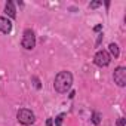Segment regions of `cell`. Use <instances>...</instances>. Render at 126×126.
<instances>
[{
  "label": "cell",
  "mask_w": 126,
  "mask_h": 126,
  "mask_svg": "<svg viewBox=\"0 0 126 126\" xmlns=\"http://www.w3.org/2000/svg\"><path fill=\"white\" fill-rule=\"evenodd\" d=\"M73 86V74L70 71H59L53 80V89L58 94H67Z\"/></svg>",
  "instance_id": "1"
},
{
  "label": "cell",
  "mask_w": 126,
  "mask_h": 126,
  "mask_svg": "<svg viewBox=\"0 0 126 126\" xmlns=\"http://www.w3.org/2000/svg\"><path fill=\"white\" fill-rule=\"evenodd\" d=\"M21 46L27 50H31L36 47V34L31 28L24 30L22 33V40H21Z\"/></svg>",
  "instance_id": "2"
},
{
  "label": "cell",
  "mask_w": 126,
  "mask_h": 126,
  "mask_svg": "<svg viewBox=\"0 0 126 126\" xmlns=\"http://www.w3.org/2000/svg\"><path fill=\"white\" fill-rule=\"evenodd\" d=\"M16 119H18V122H19L21 125H24V126H30V125H33V123L36 122L34 113H33L31 110H28V108H21V110L16 113Z\"/></svg>",
  "instance_id": "3"
},
{
  "label": "cell",
  "mask_w": 126,
  "mask_h": 126,
  "mask_svg": "<svg viewBox=\"0 0 126 126\" xmlns=\"http://www.w3.org/2000/svg\"><path fill=\"white\" fill-rule=\"evenodd\" d=\"M94 62L98 65V67H107L110 65V62H111V56L107 50H98L94 56Z\"/></svg>",
  "instance_id": "4"
},
{
  "label": "cell",
  "mask_w": 126,
  "mask_h": 126,
  "mask_svg": "<svg viewBox=\"0 0 126 126\" xmlns=\"http://www.w3.org/2000/svg\"><path fill=\"white\" fill-rule=\"evenodd\" d=\"M113 79H114V83L120 88H125L126 86V68L125 67H117L114 70V74H113Z\"/></svg>",
  "instance_id": "5"
},
{
  "label": "cell",
  "mask_w": 126,
  "mask_h": 126,
  "mask_svg": "<svg viewBox=\"0 0 126 126\" xmlns=\"http://www.w3.org/2000/svg\"><path fill=\"white\" fill-rule=\"evenodd\" d=\"M0 31L3 34H9L12 31V22L6 16H0Z\"/></svg>",
  "instance_id": "6"
},
{
  "label": "cell",
  "mask_w": 126,
  "mask_h": 126,
  "mask_svg": "<svg viewBox=\"0 0 126 126\" xmlns=\"http://www.w3.org/2000/svg\"><path fill=\"white\" fill-rule=\"evenodd\" d=\"M5 12L11 16V18H16V9H15V5H14V2H6V5H5Z\"/></svg>",
  "instance_id": "7"
},
{
  "label": "cell",
  "mask_w": 126,
  "mask_h": 126,
  "mask_svg": "<svg viewBox=\"0 0 126 126\" xmlns=\"http://www.w3.org/2000/svg\"><path fill=\"white\" fill-rule=\"evenodd\" d=\"M108 50H110V53H111L114 58H119L120 52H119V46H117L116 43H110V45H108Z\"/></svg>",
  "instance_id": "8"
},
{
  "label": "cell",
  "mask_w": 126,
  "mask_h": 126,
  "mask_svg": "<svg viewBox=\"0 0 126 126\" xmlns=\"http://www.w3.org/2000/svg\"><path fill=\"white\" fill-rule=\"evenodd\" d=\"M91 120H92V123H94V125H99V123H101V114H99V113H96V111H94V113H92V119H91Z\"/></svg>",
  "instance_id": "9"
},
{
  "label": "cell",
  "mask_w": 126,
  "mask_h": 126,
  "mask_svg": "<svg viewBox=\"0 0 126 126\" xmlns=\"http://www.w3.org/2000/svg\"><path fill=\"white\" fill-rule=\"evenodd\" d=\"M64 117H65V114L64 113H61V114H58L56 117H55V126H62V120H64Z\"/></svg>",
  "instance_id": "10"
},
{
  "label": "cell",
  "mask_w": 126,
  "mask_h": 126,
  "mask_svg": "<svg viewBox=\"0 0 126 126\" xmlns=\"http://www.w3.org/2000/svg\"><path fill=\"white\" fill-rule=\"evenodd\" d=\"M102 5V2H92V3H89V8L91 9H96V8H99Z\"/></svg>",
  "instance_id": "11"
},
{
  "label": "cell",
  "mask_w": 126,
  "mask_h": 126,
  "mask_svg": "<svg viewBox=\"0 0 126 126\" xmlns=\"http://www.w3.org/2000/svg\"><path fill=\"white\" fill-rule=\"evenodd\" d=\"M125 125H126V119L125 117H120L117 120V123H116V126H125Z\"/></svg>",
  "instance_id": "12"
},
{
  "label": "cell",
  "mask_w": 126,
  "mask_h": 126,
  "mask_svg": "<svg viewBox=\"0 0 126 126\" xmlns=\"http://www.w3.org/2000/svg\"><path fill=\"white\" fill-rule=\"evenodd\" d=\"M33 82H34V86H36L37 89H40V80H39V79H37L36 76L33 77Z\"/></svg>",
  "instance_id": "13"
},
{
  "label": "cell",
  "mask_w": 126,
  "mask_h": 126,
  "mask_svg": "<svg viewBox=\"0 0 126 126\" xmlns=\"http://www.w3.org/2000/svg\"><path fill=\"white\" fill-rule=\"evenodd\" d=\"M46 126H53V119H50V117H49V119L46 120Z\"/></svg>",
  "instance_id": "14"
},
{
  "label": "cell",
  "mask_w": 126,
  "mask_h": 126,
  "mask_svg": "<svg viewBox=\"0 0 126 126\" xmlns=\"http://www.w3.org/2000/svg\"><path fill=\"white\" fill-rule=\"evenodd\" d=\"M102 30V25L99 24V25H96V27H94V31H101Z\"/></svg>",
  "instance_id": "15"
},
{
  "label": "cell",
  "mask_w": 126,
  "mask_h": 126,
  "mask_svg": "<svg viewBox=\"0 0 126 126\" xmlns=\"http://www.w3.org/2000/svg\"><path fill=\"white\" fill-rule=\"evenodd\" d=\"M101 40H102V34H99V37H98V40H96V45H99Z\"/></svg>",
  "instance_id": "16"
}]
</instances>
